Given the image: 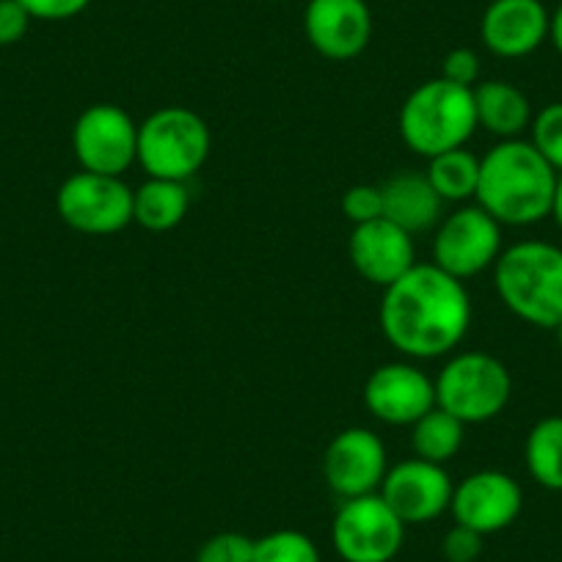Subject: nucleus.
<instances>
[{
  "mask_svg": "<svg viewBox=\"0 0 562 562\" xmlns=\"http://www.w3.org/2000/svg\"><path fill=\"white\" fill-rule=\"evenodd\" d=\"M31 20L20 0H0V47L18 45L29 34Z\"/></svg>",
  "mask_w": 562,
  "mask_h": 562,
  "instance_id": "30",
  "label": "nucleus"
},
{
  "mask_svg": "<svg viewBox=\"0 0 562 562\" xmlns=\"http://www.w3.org/2000/svg\"><path fill=\"white\" fill-rule=\"evenodd\" d=\"M56 210L69 229L83 235H116L133 224V191L122 177L78 171L58 188Z\"/></svg>",
  "mask_w": 562,
  "mask_h": 562,
  "instance_id": "8",
  "label": "nucleus"
},
{
  "mask_svg": "<svg viewBox=\"0 0 562 562\" xmlns=\"http://www.w3.org/2000/svg\"><path fill=\"white\" fill-rule=\"evenodd\" d=\"M72 153L83 171L122 177L138 164V124L113 102L89 105L72 127Z\"/></svg>",
  "mask_w": 562,
  "mask_h": 562,
  "instance_id": "9",
  "label": "nucleus"
},
{
  "mask_svg": "<svg viewBox=\"0 0 562 562\" xmlns=\"http://www.w3.org/2000/svg\"><path fill=\"white\" fill-rule=\"evenodd\" d=\"M549 18L540 0H491L480 36L494 56L524 58L549 40Z\"/></svg>",
  "mask_w": 562,
  "mask_h": 562,
  "instance_id": "17",
  "label": "nucleus"
},
{
  "mask_svg": "<svg viewBox=\"0 0 562 562\" xmlns=\"http://www.w3.org/2000/svg\"><path fill=\"white\" fill-rule=\"evenodd\" d=\"M213 135L191 108L169 105L138 124V164L149 177L188 182L210 158Z\"/></svg>",
  "mask_w": 562,
  "mask_h": 562,
  "instance_id": "5",
  "label": "nucleus"
},
{
  "mask_svg": "<svg viewBox=\"0 0 562 562\" xmlns=\"http://www.w3.org/2000/svg\"><path fill=\"white\" fill-rule=\"evenodd\" d=\"M494 284L502 304L538 328L562 321V248L543 240H524L505 248L494 265Z\"/></svg>",
  "mask_w": 562,
  "mask_h": 562,
  "instance_id": "3",
  "label": "nucleus"
},
{
  "mask_svg": "<svg viewBox=\"0 0 562 562\" xmlns=\"http://www.w3.org/2000/svg\"><path fill=\"white\" fill-rule=\"evenodd\" d=\"M342 215L353 226L370 224V221L383 218V193L381 186H350L342 193Z\"/></svg>",
  "mask_w": 562,
  "mask_h": 562,
  "instance_id": "27",
  "label": "nucleus"
},
{
  "mask_svg": "<svg viewBox=\"0 0 562 562\" xmlns=\"http://www.w3.org/2000/svg\"><path fill=\"white\" fill-rule=\"evenodd\" d=\"M191 207V191L186 182L149 177L133 191V221L149 232H169L186 221Z\"/></svg>",
  "mask_w": 562,
  "mask_h": 562,
  "instance_id": "20",
  "label": "nucleus"
},
{
  "mask_svg": "<svg viewBox=\"0 0 562 562\" xmlns=\"http://www.w3.org/2000/svg\"><path fill=\"white\" fill-rule=\"evenodd\" d=\"M502 254V224L480 204L456 210L436 226L434 265L456 279H472L496 265Z\"/></svg>",
  "mask_w": 562,
  "mask_h": 562,
  "instance_id": "10",
  "label": "nucleus"
},
{
  "mask_svg": "<svg viewBox=\"0 0 562 562\" xmlns=\"http://www.w3.org/2000/svg\"><path fill=\"white\" fill-rule=\"evenodd\" d=\"M441 78L463 86V89H474L480 83V56L469 47L450 50L445 56V64H441Z\"/></svg>",
  "mask_w": 562,
  "mask_h": 562,
  "instance_id": "28",
  "label": "nucleus"
},
{
  "mask_svg": "<svg viewBox=\"0 0 562 562\" xmlns=\"http://www.w3.org/2000/svg\"><path fill=\"white\" fill-rule=\"evenodd\" d=\"M383 218L405 229L408 235H422L441 224L445 199L436 193L430 180L416 171H400L381 186Z\"/></svg>",
  "mask_w": 562,
  "mask_h": 562,
  "instance_id": "18",
  "label": "nucleus"
},
{
  "mask_svg": "<svg viewBox=\"0 0 562 562\" xmlns=\"http://www.w3.org/2000/svg\"><path fill=\"white\" fill-rule=\"evenodd\" d=\"M452 491L456 485L445 467L408 458L389 469L378 494L408 527V524H428L450 510Z\"/></svg>",
  "mask_w": 562,
  "mask_h": 562,
  "instance_id": "11",
  "label": "nucleus"
},
{
  "mask_svg": "<svg viewBox=\"0 0 562 562\" xmlns=\"http://www.w3.org/2000/svg\"><path fill=\"white\" fill-rule=\"evenodd\" d=\"M529 130H532L529 144L543 155L551 169L562 175V102H551L543 111H538Z\"/></svg>",
  "mask_w": 562,
  "mask_h": 562,
  "instance_id": "25",
  "label": "nucleus"
},
{
  "mask_svg": "<svg viewBox=\"0 0 562 562\" xmlns=\"http://www.w3.org/2000/svg\"><path fill=\"white\" fill-rule=\"evenodd\" d=\"M513 378L496 356L467 350L441 367L436 378V405L463 425H483L507 408Z\"/></svg>",
  "mask_w": 562,
  "mask_h": 562,
  "instance_id": "6",
  "label": "nucleus"
},
{
  "mask_svg": "<svg viewBox=\"0 0 562 562\" xmlns=\"http://www.w3.org/2000/svg\"><path fill=\"white\" fill-rule=\"evenodd\" d=\"M477 130L472 89L445 78L425 80L405 97L400 108V135L405 147L422 158L463 147Z\"/></svg>",
  "mask_w": 562,
  "mask_h": 562,
  "instance_id": "4",
  "label": "nucleus"
},
{
  "mask_svg": "<svg viewBox=\"0 0 562 562\" xmlns=\"http://www.w3.org/2000/svg\"><path fill=\"white\" fill-rule=\"evenodd\" d=\"M364 405L375 419L411 428L436 408V381L408 361L381 364L364 383Z\"/></svg>",
  "mask_w": 562,
  "mask_h": 562,
  "instance_id": "13",
  "label": "nucleus"
},
{
  "mask_svg": "<svg viewBox=\"0 0 562 562\" xmlns=\"http://www.w3.org/2000/svg\"><path fill=\"white\" fill-rule=\"evenodd\" d=\"M521 485L510 474L483 469V472L469 474L456 485L450 510L456 516V524H463V527L474 529L485 538V535L510 527L521 516Z\"/></svg>",
  "mask_w": 562,
  "mask_h": 562,
  "instance_id": "14",
  "label": "nucleus"
},
{
  "mask_svg": "<svg viewBox=\"0 0 562 562\" xmlns=\"http://www.w3.org/2000/svg\"><path fill=\"white\" fill-rule=\"evenodd\" d=\"M405 540V524L381 494L342 499L331 524L334 551L345 562H392Z\"/></svg>",
  "mask_w": 562,
  "mask_h": 562,
  "instance_id": "7",
  "label": "nucleus"
},
{
  "mask_svg": "<svg viewBox=\"0 0 562 562\" xmlns=\"http://www.w3.org/2000/svg\"><path fill=\"white\" fill-rule=\"evenodd\" d=\"M557 171L529 140H499L480 158V207L502 226H532L551 215Z\"/></svg>",
  "mask_w": 562,
  "mask_h": 562,
  "instance_id": "2",
  "label": "nucleus"
},
{
  "mask_svg": "<svg viewBox=\"0 0 562 562\" xmlns=\"http://www.w3.org/2000/svg\"><path fill=\"white\" fill-rule=\"evenodd\" d=\"M463 430H467V425L461 419L436 405L411 425V447L422 461L445 467L463 447Z\"/></svg>",
  "mask_w": 562,
  "mask_h": 562,
  "instance_id": "21",
  "label": "nucleus"
},
{
  "mask_svg": "<svg viewBox=\"0 0 562 562\" xmlns=\"http://www.w3.org/2000/svg\"><path fill=\"white\" fill-rule=\"evenodd\" d=\"M25 12L34 20H47V23H58V20H72L80 12L89 9L91 0H20Z\"/></svg>",
  "mask_w": 562,
  "mask_h": 562,
  "instance_id": "31",
  "label": "nucleus"
},
{
  "mask_svg": "<svg viewBox=\"0 0 562 562\" xmlns=\"http://www.w3.org/2000/svg\"><path fill=\"white\" fill-rule=\"evenodd\" d=\"M257 540L243 532H218L202 543L196 562H254Z\"/></svg>",
  "mask_w": 562,
  "mask_h": 562,
  "instance_id": "26",
  "label": "nucleus"
},
{
  "mask_svg": "<svg viewBox=\"0 0 562 562\" xmlns=\"http://www.w3.org/2000/svg\"><path fill=\"white\" fill-rule=\"evenodd\" d=\"M348 254L361 279L372 281L378 288H389L416 265L414 235L386 218L353 226L348 237Z\"/></svg>",
  "mask_w": 562,
  "mask_h": 562,
  "instance_id": "16",
  "label": "nucleus"
},
{
  "mask_svg": "<svg viewBox=\"0 0 562 562\" xmlns=\"http://www.w3.org/2000/svg\"><path fill=\"white\" fill-rule=\"evenodd\" d=\"M425 177L445 202H469L477 193L480 158L463 147L450 149L428 160Z\"/></svg>",
  "mask_w": 562,
  "mask_h": 562,
  "instance_id": "23",
  "label": "nucleus"
},
{
  "mask_svg": "<svg viewBox=\"0 0 562 562\" xmlns=\"http://www.w3.org/2000/svg\"><path fill=\"white\" fill-rule=\"evenodd\" d=\"M386 472V447L367 428H348L337 434L323 456V477L339 499L378 494Z\"/></svg>",
  "mask_w": 562,
  "mask_h": 562,
  "instance_id": "12",
  "label": "nucleus"
},
{
  "mask_svg": "<svg viewBox=\"0 0 562 562\" xmlns=\"http://www.w3.org/2000/svg\"><path fill=\"white\" fill-rule=\"evenodd\" d=\"M381 331L408 359L452 353L472 326V301L463 281L434 262H416L383 288Z\"/></svg>",
  "mask_w": 562,
  "mask_h": 562,
  "instance_id": "1",
  "label": "nucleus"
},
{
  "mask_svg": "<svg viewBox=\"0 0 562 562\" xmlns=\"http://www.w3.org/2000/svg\"><path fill=\"white\" fill-rule=\"evenodd\" d=\"M549 40L554 45V50L562 56V3L557 7V12L549 18Z\"/></svg>",
  "mask_w": 562,
  "mask_h": 562,
  "instance_id": "32",
  "label": "nucleus"
},
{
  "mask_svg": "<svg viewBox=\"0 0 562 562\" xmlns=\"http://www.w3.org/2000/svg\"><path fill=\"white\" fill-rule=\"evenodd\" d=\"M554 331H557V339H560V345H562V321L557 323V326H554Z\"/></svg>",
  "mask_w": 562,
  "mask_h": 562,
  "instance_id": "34",
  "label": "nucleus"
},
{
  "mask_svg": "<svg viewBox=\"0 0 562 562\" xmlns=\"http://www.w3.org/2000/svg\"><path fill=\"white\" fill-rule=\"evenodd\" d=\"M310 45L328 61L361 56L372 40V12L367 0H310L304 12Z\"/></svg>",
  "mask_w": 562,
  "mask_h": 562,
  "instance_id": "15",
  "label": "nucleus"
},
{
  "mask_svg": "<svg viewBox=\"0 0 562 562\" xmlns=\"http://www.w3.org/2000/svg\"><path fill=\"white\" fill-rule=\"evenodd\" d=\"M524 461L535 483L546 491H562V416H546L529 430Z\"/></svg>",
  "mask_w": 562,
  "mask_h": 562,
  "instance_id": "22",
  "label": "nucleus"
},
{
  "mask_svg": "<svg viewBox=\"0 0 562 562\" xmlns=\"http://www.w3.org/2000/svg\"><path fill=\"white\" fill-rule=\"evenodd\" d=\"M254 562H323L321 549L299 529H276L254 546Z\"/></svg>",
  "mask_w": 562,
  "mask_h": 562,
  "instance_id": "24",
  "label": "nucleus"
},
{
  "mask_svg": "<svg viewBox=\"0 0 562 562\" xmlns=\"http://www.w3.org/2000/svg\"><path fill=\"white\" fill-rule=\"evenodd\" d=\"M441 551H445L447 562H474L483 554V535L463 527V524H456V527L445 535Z\"/></svg>",
  "mask_w": 562,
  "mask_h": 562,
  "instance_id": "29",
  "label": "nucleus"
},
{
  "mask_svg": "<svg viewBox=\"0 0 562 562\" xmlns=\"http://www.w3.org/2000/svg\"><path fill=\"white\" fill-rule=\"evenodd\" d=\"M477 127L502 140H513L532 124L527 94L507 80H483L472 89Z\"/></svg>",
  "mask_w": 562,
  "mask_h": 562,
  "instance_id": "19",
  "label": "nucleus"
},
{
  "mask_svg": "<svg viewBox=\"0 0 562 562\" xmlns=\"http://www.w3.org/2000/svg\"><path fill=\"white\" fill-rule=\"evenodd\" d=\"M551 218H554L557 226H560V229H562V175L557 177L554 202H551Z\"/></svg>",
  "mask_w": 562,
  "mask_h": 562,
  "instance_id": "33",
  "label": "nucleus"
}]
</instances>
